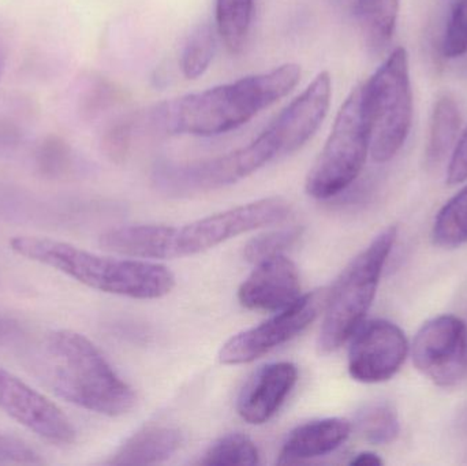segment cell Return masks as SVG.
<instances>
[{
    "label": "cell",
    "mask_w": 467,
    "mask_h": 466,
    "mask_svg": "<svg viewBox=\"0 0 467 466\" xmlns=\"http://www.w3.org/2000/svg\"><path fill=\"white\" fill-rule=\"evenodd\" d=\"M443 55L449 59L462 57L467 52V0H457L444 32Z\"/></svg>",
    "instance_id": "26"
},
{
    "label": "cell",
    "mask_w": 467,
    "mask_h": 466,
    "mask_svg": "<svg viewBox=\"0 0 467 466\" xmlns=\"http://www.w3.org/2000/svg\"><path fill=\"white\" fill-rule=\"evenodd\" d=\"M301 78V67L285 63L156 107L150 122L170 133L213 137L229 133L285 98Z\"/></svg>",
    "instance_id": "2"
},
{
    "label": "cell",
    "mask_w": 467,
    "mask_h": 466,
    "mask_svg": "<svg viewBox=\"0 0 467 466\" xmlns=\"http://www.w3.org/2000/svg\"><path fill=\"white\" fill-rule=\"evenodd\" d=\"M0 462L16 464H41L43 460L24 440L0 432Z\"/></svg>",
    "instance_id": "30"
},
{
    "label": "cell",
    "mask_w": 467,
    "mask_h": 466,
    "mask_svg": "<svg viewBox=\"0 0 467 466\" xmlns=\"http://www.w3.org/2000/svg\"><path fill=\"white\" fill-rule=\"evenodd\" d=\"M395 241L397 227H387L348 263L327 292L318 336V349L323 355L339 350L364 325Z\"/></svg>",
    "instance_id": "5"
},
{
    "label": "cell",
    "mask_w": 467,
    "mask_h": 466,
    "mask_svg": "<svg viewBox=\"0 0 467 466\" xmlns=\"http://www.w3.org/2000/svg\"><path fill=\"white\" fill-rule=\"evenodd\" d=\"M254 0H216V30L233 54L244 49L252 25Z\"/></svg>",
    "instance_id": "19"
},
{
    "label": "cell",
    "mask_w": 467,
    "mask_h": 466,
    "mask_svg": "<svg viewBox=\"0 0 467 466\" xmlns=\"http://www.w3.org/2000/svg\"><path fill=\"white\" fill-rule=\"evenodd\" d=\"M182 443L174 427L150 424L131 435L109 460L111 465H155L171 459Z\"/></svg>",
    "instance_id": "17"
},
{
    "label": "cell",
    "mask_w": 467,
    "mask_h": 466,
    "mask_svg": "<svg viewBox=\"0 0 467 466\" xmlns=\"http://www.w3.org/2000/svg\"><path fill=\"white\" fill-rule=\"evenodd\" d=\"M326 300V290L301 295L266 322L230 338L219 352V361L224 366H242L258 360L306 330L323 311Z\"/></svg>",
    "instance_id": "9"
},
{
    "label": "cell",
    "mask_w": 467,
    "mask_h": 466,
    "mask_svg": "<svg viewBox=\"0 0 467 466\" xmlns=\"http://www.w3.org/2000/svg\"><path fill=\"white\" fill-rule=\"evenodd\" d=\"M465 181H467V126L460 134V139L452 150L449 170H447L449 185H460Z\"/></svg>",
    "instance_id": "31"
},
{
    "label": "cell",
    "mask_w": 467,
    "mask_h": 466,
    "mask_svg": "<svg viewBox=\"0 0 467 466\" xmlns=\"http://www.w3.org/2000/svg\"><path fill=\"white\" fill-rule=\"evenodd\" d=\"M405 333L389 320L362 325L353 336L348 350V374L357 382H387L400 372L408 358Z\"/></svg>",
    "instance_id": "11"
},
{
    "label": "cell",
    "mask_w": 467,
    "mask_h": 466,
    "mask_svg": "<svg viewBox=\"0 0 467 466\" xmlns=\"http://www.w3.org/2000/svg\"><path fill=\"white\" fill-rule=\"evenodd\" d=\"M346 419L328 418L296 427L283 443L277 464H299L327 456L339 449L351 434Z\"/></svg>",
    "instance_id": "16"
},
{
    "label": "cell",
    "mask_w": 467,
    "mask_h": 466,
    "mask_svg": "<svg viewBox=\"0 0 467 466\" xmlns=\"http://www.w3.org/2000/svg\"><path fill=\"white\" fill-rule=\"evenodd\" d=\"M301 235L302 229L296 226L272 230V232L255 235L252 240L247 241L246 245H244V259L253 263V264H257L263 260L285 254L287 249L296 245Z\"/></svg>",
    "instance_id": "25"
},
{
    "label": "cell",
    "mask_w": 467,
    "mask_h": 466,
    "mask_svg": "<svg viewBox=\"0 0 467 466\" xmlns=\"http://www.w3.org/2000/svg\"><path fill=\"white\" fill-rule=\"evenodd\" d=\"M460 107L451 96L439 98L431 119L427 159L430 164H439L454 150L461 134Z\"/></svg>",
    "instance_id": "18"
},
{
    "label": "cell",
    "mask_w": 467,
    "mask_h": 466,
    "mask_svg": "<svg viewBox=\"0 0 467 466\" xmlns=\"http://www.w3.org/2000/svg\"><path fill=\"white\" fill-rule=\"evenodd\" d=\"M0 410L54 445H71L76 440V430L62 409L2 366Z\"/></svg>",
    "instance_id": "12"
},
{
    "label": "cell",
    "mask_w": 467,
    "mask_h": 466,
    "mask_svg": "<svg viewBox=\"0 0 467 466\" xmlns=\"http://www.w3.org/2000/svg\"><path fill=\"white\" fill-rule=\"evenodd\" d=\"M37 166L43 174L57 177L67 171L71 164V150L65 140L49 136L37 150Z\"/></svg>",
    "instance_id": "28"
},
{
    "label": "cell",
    "mask_w": 467,
    "mask_h": 466,
    "mask_svg": "<svg viewBox=\"0 0 467 466\" xmlns=\"http://www.w3.org/2000/svg\"><path fill=\"white\" fill-rule=\"evenodd\" d=\"M368 155L370 128L361 84L340 106L331 133L307 172L305 191L316 200L337 196L359 177Z\"/></svg>",
    "instance_id": "6"
},
{
    "label": "cell",
    "mask_w": 467,
    "mask_h": 466,
    "mask_svg": "<svg viewBox=\"0 0 467 466\" xmlns=\"http://www.w3.org/2000/svg\"><path fill=\"white\" fill-rule=\"evenodd\" d=\"M296 382L298 369L287 361L258 369L239 394L236 401L239 418L252 426L265 424L285 404Z\"/></svg>",
    "instance_id": "15"
},
{
    "label": "cell",
    "mask_w": 467,
    "mask_h": 466,
    "mask_svg": "<svg viewBox=\"0 0 467 466\" xmlns=\"http://www.w3.org/2000/svg\"><path fill=\"white\" fill-rule=\"evenodd\" d=\"M11 251L32 262L54 268L74 281L109 295L158 300L175 287V276L166 265L139 259H115L43 237H16Z\"/></svg>",
    "instance_id": "3"
},
{
    "label": "cell",
    "mask_w": 467,
    "mask_h": 466,
    "mask_svg": "<svg viewBox=\"0 0 467 466\" xmlns=\"http://www.w3.org/2000/svg\"><path fill=\"white\" fill-rule=\"evenodd\" d=\"M216 32L211 24H200L186 40L181 68L188 79L202 77L210 68L216 52Z\"/></svg>",
    "instance_id": "22"
},
{
    "label": "cell",
    "mask_w": 467,
    "mask_h": 466,
    "mask_svg": "<svg viewBox=\"0 0 467 466\" xmlns=\"http://www.w3.org/2000/svg\"><path fill=\"white\" fill-rule=\"evenodd\" d=\"M414 366L441 388H452L467 375V326L443 315L425 323L411 347Z\"/></svg>",
    "instance_id": "10"
},
{
    "label": "cell",
    "mask_w": 467,
    "mask_h": 466,
    "mask_svg": "<svg viewBox=\"0 0 467 466\" xmlns=\"http://www.w3.org/2000/svg\"><path fill=\"white\" fill-rule=\"evenodd\" d=\"M260 462V453L257 446L246 435H224L211 445L205 453L202 465H257Z\"/></svg>",
    "instance_id": "24"
},
{
    "label": "cell",
    "mask_w": 467,
    "mask_h": 466,
    "mask_svg": "<svg viewBox=\"0 0 467 466\" xmlns=\"http://www.w3.org/2000/svg\"><path fill=\"white\" fill-rule=\"evenodd\" d=\"M400 3V0H357V13L376 46L387 43L394 35Z\"/></svg>",
    "instance_id": "23"
},
{
    "label": "cell",
    "mask_w": 467,
    "mask_h": 466,
    "mask_svg": "<svg viewBox=\"0 0 467 466\" xmlns=\"http://www.w3.org/2000/svg\"><path fill=\"white\" fill-rule=\"evenodd\" d=\"M354 427L370 445H389L400 431L397 410L387 402H373L362 408L357 413Z\"/></svg>",
    "instance_id": "20"
},
{
    "label": "cell",
    "mask_w": 467,
    "mask_h": 466,
    "mask_svg": "<svg viewBox=\"0 0 467 466\" xmlns=\"http://www.w3.org/2000/svg\"><path fill=\"white\" fill-rule=\"evenodd\" d=\"M277 158L263 133L244 147L192 163H161L153 172L156 186L171 196L204 193L234 185Z\"/></svg>",
    "instance_id": "8"
},
{
    "label": "cell",
    "mask_w": 467,
    "mask_h": 466,
    "mask_svg": "<svg viewBox=\"0 0 467 466\" xmlns=\"http://www.w3.org/2000/svg\"><path fill=\"white\" fill-rule=\"evenodd\" d=\"M432 237L441 248H458L467 243V185L439 211Z\"/></svg>",
    "instance_id": "21"
},
{
    "label": "cell",
    "mask_w": 467,
    "mask_h": 466,
    "mask_svg": "<svg viewBox=\"0 0 467 466\" xmlns=\"http://www.w3.org/2000/svg\"><path fill=\"white\" fill-rule=\"evenodd\" d=\"M364 87L370 128V156L387 163L398 155L413 123V90L408 51L395 48Z\"/></svg>",
    "instance_id": "7"
},
{
    "label": "cell",
    "mask_w": 467,
    "mask_h": 466,
    "mask_svg": "<svg viewBox=\"0 0 467 466\" xmlns=\"http://www.w3.org/2000/svg\"><path fill=\"white\" fill-rule=\"evenodd\" d=\"M22 336L18 323L0 315V344L16 342Z\"/></svg>",
    "instance_id": "32"
},
{
    "label": "cell",
    "mask_w": 467,
    "mask_h": 466,
    "mask_svg": "<svg viewBox=\"0 0 467 466\" xmlns=\"http://www.w3.org/2000/svg\"><path fill=\"white\" fill-rule=\"evenodd\" d=\"M351 465L358 466H380L383 465V460L378 454L364 451V453L357 454L350 461Z\"/></svg>",
    "instance_id": "33"
},
{
    "label": "cell",
    "mask_w": 467,
    "mask_h": 466,
    "mask_svg": "<svg viewBox=\"0 0 467 466\" xmlns=\"http://www.w3.org/2000/svg\"><path fill=\"white\" fill-rule=\"evenodd\" d=\"M118 90L109 82L96 79L85 90L81 98V112L87 119L95 118L117 101Z\"/></svg>",
    "instance_id": "29"
},
{
    "label": "cell",
    "mask_w": 467,
    "mask_h": 466,
    "mask_svg": "<svg viewBox=\"0 0 467 466\" xmlns=\"http://www.w3.org/2000/svg\"><path fill=\"white\" fill-rule=\"evenodd\" d=\"M331 96V76L321 71L275 117L263 133L274 145L277 158L296 152L315 136L328 114Z\"/></svg>",
    "instance_id": "13"
},
{
    "label": "cell",
    "mask_w": 467,
    "mask_h": 466,
    "mask_svg": "<svg viewBox=\"0 0 467 466\" xmlns=\"http://www.w3.org/2000/svg\"><path fill=\"white\" fill-rule=\"evenodd\" d=\"M139 125L137 117H123L115 120L103 134V150L115 163L125 161L133 141L134 129Z\"/></svg>",
    "instance_id": "27"
},
{
    "label": "cell",
    "mask_w": 467,
    "mask_h": 466,
    "mask_svg": "<svg viewBox=\"0 0 467 466\" xmlns=\"http://www.w3.org/2000/svg\"><path fill=\"white\" fill-rule=\"evenodd\" d=\"M290 213L291 204L287 200L279 196L265 197L197 219L182 227L134 224L126 235V245L131 256L137 259L194 256L238 235L282 223Z\"/></svg>",
    "instance_id": "4"
},
{
    "label": "cell",
    "mask_w": 467,
    "mask_h": 466,
    "mask_svg": "<svg viewBox=\"0 0 467 466\" xmlns=\"http://www.w3.org/2000/svg\"><path fill=\"white\" fill-rule=\"evenodd\" d=\"M3 70H5V55L0 49V78H2Z\"/></svg>",
    "instance_id": "35"
},
{
    "label": "cell",
    "mask_w": 467,
    "mask_h": 466,
    "mask_svg": "<svg viewBox=\"0 0 467 466\" xmlns=\"http://www.w3.org/2000/svg\"><path fill=\"white\" fill-rule=\"evenodd\" d=\"M242 282L238 301L244 308L257 312H279L301 297L298 268L285 254L263 260Z\"/></svg>",
    "instance_id": "14"
},
{
    "label": "cell",
    "mask_w": 467,
    "mask_h": 466,
    "mask_svg": "<svg viewBox=\"0 0 467 466\" xmlns=\"http://www.w3.org/2000/svg\"><path fill=\"white\" fill-rule=\"evenodd\" d=\"M26 367L68 404L118 418L136 405L133 388L112 368L103 353L82 334L57 330L27 349Z\"/></svg>",
    "instance_id": "1"
},
{
    "label": "cell",
    "mask_w": 467,
    "mask_h": 466,
    "mask_svg": "<svg viewBox=\"0 0 467 466\" xmlns=\"http://www.w3.org/2000/svg\"><path fill=\"white\" fill-rule=\"evenodd\" d=\"M461 67H462L463 76L467 77V52L462 57V62H461Z\"/></svg>",
    "instance_id": "34"
}]
</instances>
